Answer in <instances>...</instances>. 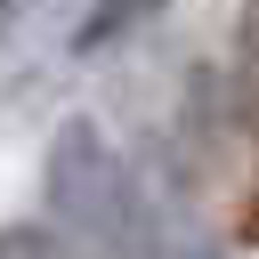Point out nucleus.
<instances>
[{"instance_id": "5", "label": "nucleus", "mask_w": 259, "mask_h": 259, "mask_svg": "<svg viewBox=\"0 0 259 259\" xmlns=\"http://www.w3.org/2000/svg\"><path fill=\"white\" fill-rule=\"evenodd\" d=\"M243 243H259V202H251V210H243Z\"/></svg>"}, {"instance_id": "6", "label": "nucleus", "mask_w": 259, "mask_h": 259, "mask_svg": "<svg viewBox=\"0 0 259 259\" xmlns=\"http://www.w3.org/2000/svg\"><path fill=\"white\" fill-rule=\"evenodd\" d=\"M16 8H24V0H0V24H8V16H16Z\"/></svg>"}, {"instance_id": "3", "label": "nucleus", "mask_w": 259, "mask_h": 259, "mask_svg": "<svg viewBox=\"0 0 259 259\" xmlns=\"http://www.w3.org/2000/svg\"><path fill=\"white\" fill-rule=\"evenodd\" d=\"M154 8H162V0H97V8L73 24V57H97L113 32H130V24H138V16H154Z\"/></svg>"}, {"instance_id": "4", "label": "nucleus", "mask_w": 259, "mask_h": 259, "mask_svg": "<svg viewBox=\"0 0 259 259\" xmlns=\"http://www.w3.org/2000/svg\"><path fill=\"white\" fill-rule=\"evenodd\" d=\"M243 81L259 89V0H243Z\"/></svg>"}, {"instance_id": "2", "label": "nucleus", "mask_w": 259, "mask_h": 259, "mask_svg": "<svg viewBox=\"0 0 259 259\" xmlns=\"http://www.w3.org/2000/svg\"><path fill=\"white\" fill-rule=\"evenodd\" d=\"M0 259H81V243L57 219H8L0 227Z\"/></svg>"}, {"instance_id": "1", "label": "nucleus", "mask_w": 259, "mask_h": 259, "mask_svg": "<svg viewBox=\"0 0 259 259\" xmlns=\"http://www.w3.org/2000/svg\"><path fill=\"white\" fill-rule=\"evenodd\" d=\"M49 210L73 243H89L105 259H162L154 202H146L138 170L113 154V138L97 121H65L49 138Z\"/></svg>"}]
</instances>
